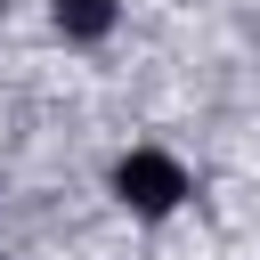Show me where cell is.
Wrapping results in <instances>:
<instances>
[{
  "mask_svg": "<svg viewBox=\"0 0 260 260\" xmlns=\"http://www.w3.org/2000/svg\"><path fill=\"white\" fill-rule=\"evenodd\" d=\"M57 24H73V32H106V24H114V0H57Z\"/></svg>",
  "mask_w": 260,
  "mask_h": 260,
  "instance_id": "2",
  "label": "cell"
},
{
  "mask_svg": "<svg viewBox=\"0 0 260 260\" xmlns=\"http://www.w3.org/2000/svg\"><path fill=\"white\" fill-rule=\"evenodd\" d=\"M114 187H122V203H138V211H171V203L187 195V179H179L171 154H130V162L114 171Z\"/></svg>",
  "mask_w": 260,
  "mask_h": 260,
  "instance_id": "1",
  "label": "cell"
}]
</instances>
